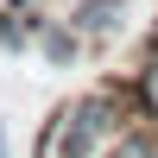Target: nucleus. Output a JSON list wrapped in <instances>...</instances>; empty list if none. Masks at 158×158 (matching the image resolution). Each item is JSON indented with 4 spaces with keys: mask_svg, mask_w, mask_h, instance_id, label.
I'll list each match as a JSON object with an SVG mask.
<instances>
[{
    "mask_svg": "<svg viewBox=\"0 0 158 158\" xmlns=\"http://www.w3.org/2000/svg\"><path fill=\"white\" fill-rule=\"evenodd\" d=\"M139 114L133 95H120V89H95V95L70 101V108L51 114L44 139H38V158H95L108 139L127 133V120Z\"/></svg>",
    "mask_w": 158,
    "mask_h": 158,
    "instance_id": "1",
    "label": "nucleus"
},
{
    "mask_svg": "<svg viewBox=\"0 0 158 158\" xmlns=\"http://www.w3.org/2000/svg\"><path fill=\"white\" fill-rule=\"evenodd\" d=\"M120 19H127V0H82V6L70 13V25H76L82 38H114Z\"/></svg>",
    "mask_w": 158,
    "mask_h": 158,
    "instance_id": "2",
    "label": "nucleus"
},
{
    "mask_svg": "<svg viewBox=\"0 0 158 158\" xmlns=\"http://www.w3.org/2000/svg\"><path fill=\"white\" fill-rule=\"evenodd\" d=\"M76 44H82V32H76V25H51V32H44V57H51V63H70Z\"/></svg>",
    "mask_w": 158,
    "mask_h": 158,
    "instance_id": "3",
    "label": "nucleus"
},
{
    "mask_svg": "<svg viewBox=\"0 0 158 158\" xmlns=\"http://www.w3.org/2000/svg\"><path fill=\"white\" fill-rule=\"evenodd\" d=\"M139 108H146V114H158V57L139 70Z\"/></svg>",
    "mask_w": 158,
    "mask_h": 158,
    "instance_id": "4",
    "label": "nucleus"
},
{
    "mask_svg": "<svg viewBox=\"0 0 158 158\" xmlns=\"http://www.w3.org/2000/svg\"><path fill=\"white\" fill-rule=\"evenodd\" d=\"M0 44H6V51H19V44H25V32H19L13 19H0Z\"/></svg>",
    "mask_w": 158,
    "mask_h": 158,
    "instance_id": "5",
    "label": "nucleus"
},
{
    "mask_svg": "<svg viewBox=\"0 0 158 158\" xmlns=\"http://www.w3.org/2000/svg\"><path fill=\"white\" fill-rule=\"evenodd\" d=\"M0 158H6V127H0Z\"/></svg>",
    "mask_w": 158,
    "mask_h": 158,
    "instance_id": "6",
    "label": "nucleus"
},
{
    "mask_svg": "<svg viewBox=\"0 0 158 158\" xmlns=\"http://www.w3.org/2000/svg\"><path fill=\"white\" fill-rule=\"evenodd\" d=\"M152 146H158V127H152Z\"/></svg>",
    "mask_w": 158,
    "mask_h": 158,
    "instance_id": "7",
    "label": "nucleus"
}]
</instances>
